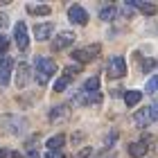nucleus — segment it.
Listing matches in <instances>:
<instances>
[{"label": "nucleus", "instance_id": "obj_25", "mask_svg": "<svg viewBox=\"0 0 158 158\" xmlns=\"http://www.w3.org/2000/svg\"><path fill=\"white\" fill-rule=\"evenodd\" d=\"M7 23H9V20H7V16H2V14H0V27H7Z\"/></svg>", "mask_w": 158, "mask_h": 158}, {"label": "nucleus", "instance_id": "obj_28", "mask_svg": "<svg viewBox=\"0 0 158 158\" xmlns=\"http://www.w3.org/2000/svg\"><path fill=\"white\" fill-rule=\"evenodd\" d=\"M9 156V152H7V149H0V158H7Z\"/></svg>", "mask_w": 158, "mask_h": 158}, {"label": "nucleus", "instance_id": "obj_27", "mask_svg": "<svg viewBox=\"0 0 158 158\" xmlns=\"http://www.w3.org/2000/svg\"><path fill=\"white\" fill-rule=\"evenodd\" d=\"M27 158H39V154H36V152L32 149V152H27Z\"/></svg>", "mask_w": 158, "mask_h": 158}, {"label": "nucleus", "instance_id": "obj_23", "mask_svg": "<svg viewBox=\"0 0 158 158\" xmlns=\"http://www.w3.org/2000/svg\"><path fill=\"white\" fill-rule=\"evenodd\" d=\"M154 66H156V61H154V59H147V61H145V73H149Z\"/></svg>", "mask_w": 158, "mask_h": 158}, {"label": "nucleus", "instance_id": "obj_4", "mask_svg": "<svg viewBox=\"0 0 158 158\" xmlns=\"http://www.w3.org/2000/svg\"><path fill=\"white\" fill-rule=\"evenodd\" d=\"M14 39H16V45L20 50H27L30 48V36H27V25L20 20V23H16V27H14Z\"/></svg>", "mask_w": 158, "mask_h": 158}, {"label": "nucleus", "instance_id": "obj_7", "mask_svg": "<svg viewBox=\"0 0 158 158\" xmlns=\"http://www.w3.org/2000/svg\"><path fill=\"white\" fill-rule=\"evenodd\" d=\"M68 18L73 20L75 25H86L88 23V11H86L84 7H79V5H73L68 9Z\"/></svg>", "mask_w": 158, "mask_h": 158}, {"label": "nucleus", "instance_id": "obj_9", "mask_svg": "<svg viewBox=\"0 0 158 158\" xmlns=\"http://www.w3.org/2000/svg\"><path fill=\"white\" fill-rule=\"evenodd\" d=\"M52 32H54V25L52 23H39V25H34V36H36L39 41H48L50 36H52Z\"/></svg>", "mask_w": 158, "mask_h": 158}, {"label": "nucleus", "instance_id": "obj_1", "mask_svg": "<svg viewBox=\"0 0 158 158\" xmlns=\"http://www.w3.org/2000/svg\"><path fill=\"white\" fill-rule=\"evenodd\" d=\"M54 73H56V63L52 59H48V56H39L36 59V81L41 86H45Z\"/></svg>", "mask_w": 158, "mask_h": 158}, {"label": "nucleus", "instance_id": "obj_2", "mask_svg": "<svg viewBox=\"0 0 158 158\" xmlns=\"http://www.w3.org/2000/svg\"><path fill=\"white\" fill-rule=\"evenodd\" d=\"M158 120V106H147V109H140L138 113L133 115V122L138 127H149L152 122Z\"/></svg>", "mask_w": 158, "mask_h": 158}, {"label": "nucleus", "instance_id": "obj_22", "mask_svg": "<svg viewBox=\"0 0 158 158\" xmlns=\"http://www.w3.org/2000/svg\"><path fill=\"white\" fill-rule=\"evenodd\" d=\"M7 48H9V36L0 34V54H5V52H7Z\"/></svg>", "mask_w": 158, "mask_h": 158}, {"label": "nucleus", "instance_id": "obj_20", "mask_svg": "<svg viewBox=\"0 0 158 158\" xmlns=\"http://www.w3.org/2000/svg\"><path fill=\"white\" fill-rule=\"evenodd\" d=\"M68 84H70V79H68V77L56 79V81H54V90H56V93H63V90L68 88Z\"/></svg>", "mask_w": 158, "mask_h": 158}, {"label": "nucleus", "instance_id": "obj_26", "mask_svg": "<svg viewBox=\"0 0 158 158\" xmlns=\"http://www.w3.org/2000/svg\"><path fill=\"white\" fill-rule=\"evenodd\" d=\"M88 156H90V149H84V152L79 154V158H88Z\"/></svg>", "mask_w": 158, "mask_h": 158}, {"label": "nucleus", "instance_id": "obj_3", "mask_svg": "<svg viewBox=\"0 0 158 158\" xmlns=\"http://www.w3.org/2000/svg\"><path fill=\"white\" fill-rule=\"evenodd\" d=\"M99 45H88V48H79V50H75L73 52V59L75 61H79V63H90L95 56L99 54Z\"/></svg>", "mask_w": 158, "mask_h": 158}, {"label": "nucleus", "instance_id": "obj_10", "mask_svg": "<svg viewBox=\"0 0 158 158\" xmlns=\"http://www.w3.org/2000/svg\"><path fill=\"white\" fill-rule=\"evenodd\" d=\"M129 5L135 7V9L142 11V14H147V16H154V14H156V5H154V2H145V0H131Z\"/></svg>", "mask_w": 158, "mask_h": 158}, {"label": "nucleus", "instance_id": "obj_18", "mask_svg": "<svg viewBox=\"0 0 158 158\" xmlns=\"http://www.w3.org/2000/svg\"><path fill=\"white\" fill-rule=\"evenodd\" d=\"M115 14H118V9H115V7H104V9H99V18L109 23V20H113V18H115Z\"/></svg>", "mask_w": 158, "mask_h": 158}, {"label": "nucleus", "instance_id": "obj_8", "mask_svg": "<svg viewBox=\"0 0 158 158\" xmlns=\"http://www.w3.org/2000/svg\"><path fill=\"white\" fill-rule=\"evenodd\" d=\"M11 68H14V61L11 59H0V86H5L9 84V79H11Z\"/></svg>", "mask_w": 158, "mask_h": 158}, {"label": "nucleus", "instance_id": "obj_16", "mask_svg": "<svg viewBox=\"0 0 158 158\" xmlns=\"http://www.w3.org/2000/svg\"><path fill=\"white\" fill-rule=\"evenodd\" d=\"M63 142H66V135H61V133H59V135H54V138H50V140H48V149H50V152H59Z\"/></svg>", "mask_w": 158, "mask_h": 158}, {"label": "nucleus", "instance_id": "obj_24", "mask_svg": "<svg viewBox=\"0 0 158 158\" xmlns=\"http://www.w3.org/2000/svg\"><path fill=\"white\" fill-rule=\"evenodd\" d=\"M45 158H63V154H61V152H48Z\"/></svg>", "mask_w": 158, "mask_h": 158}, {"label": "nucleus", "instance_id": "obj_15", "mask_svg": "<svg viewBox=\"0 0 158 158\" xmlns=\"http://www.w3.org/2000/svg\"><path fill=\"white\" fill-rule=\"evenodd\" d=\"M81 90L90 93V95H97V93H99V77H90L88 81L84 84V88H81Z\"/></svg>", "mask_w": 158, "mask_h": 158}, {"label": "nucleus", "instance_id": "obj_5", "mask_svg": "<svg viewBox=\"0 0 158 158\" xmlns=\"http://www.w3.org/2000/svg\"><path fill=\"white\" fill-rule=\"evenodd\" d=\"M73 43H75V34L73 32H61L59 36L52 39V50H54V52H61V50L70 48Z\"/></svg>", "mask_w": 158, "mask_h": 158}, {"label": "nucleus", "instance_id": "obj_6", "mask_svg": "<svg viewBox=\"0 0 158 158\" xmlns=\"http://www.w3.org/2000/svg\"><path fill=\"white\" fill-rule=\"evenodd\" d=\"M127 75V61L122 56H113L109 61V77L118 79V77H124Z\"/></svg>", "mask_w": 158, "mask_h": 158}, {"label": "nucleus", "instance_id": "obj_29", "mask_svg": "<svg viewBox=\"0 0 158 158\" xmlns=\"http://www.w3.org/2000/svg\"><path fill=\"white\" fill-rule=\"evenodd\" d=\"M109 158H111V156H109Z\"/></svg>", "mask_w": 158, "mask_h": 158}, {"label": "nucleus", "instance_id": "obj_14", "mask_svg": "<svg viewBox=\"0 0 158 158\" xmlns=\"http://www.w3.org/2000/svg\"><path fill=\"white\" fill-rule=\"evenodd\" d=\"M95 102H99V93H97V95H90V93L81 90L77 95V104H95Z\"/></svg>", "mask_w": 158, "mask_h": 158}, {"label": "nucleus", "instance_id": "obj_13", "mask_svg": "<svg viewBox=\"0 0 158 158\" xmlns=\"http://www.w3.org/2000/svg\"><path fill=\"white\" fill-rule=\"evenodd\" d=\"M140 99H142V93H140V90H127V93H124V102H127V106L140 104Z\"/></svg>", "mask_w": 158, "mask_h": 158}, {"label": "nucleus", "instance_id": "obj_11", "mask_svg": "<svg viewBox=\"0 0 158 158\" xmlns=\"http://www.w3.org/2000/svg\"><path fill=\"white\" fill-rule=\"evenodd\" d=\"M27 81H30V66H27V63H20L18 66V75H16V86L18 88H25Z\"/></svg>", "mask_w": 158, "mask_h": 158}, {"label": "nucleus", "instance_id": "obj_17", "mask_svg": "<svg viewBox=\"0 0 158 158\" xmlns=\"http://www.w3.org/2000/svg\"><path fill=\"white\" fill-rule=\"evenodd\" d=\"M27 11L34 14V16H48V14H50V7H48V5H27Z\"/></svg>", "mask_w": 158, "mask_h": 158}, {"label": "nucleus", "instance_id": "obj_12", "mask_svg": "<svg viewBox=\"0 0 158 158\" xmlns=\"http://www.w3.org/2000/svg\"><path fill=\"white\" fill-rule=\"evenodd\" d=\"M129 154H131L133 158L145 156L147 154V145H145V142H131V145H129Z\"/></svg>", "mask_w": 158, "mask_h": 158}, {"label": "nucleus", "instance_id": "obj_19", "mask_svg": "<svg viewBox=\"0 0 158 158\" xmlns=\"http://www.w3.org/2000/svg\"><path fill=\"white\" fill-rule=\"evenodd\" d=\"M63 115H68V109H66V106H56V109L50 111V120H56V118H63Z\"/></svg>", "mask_w": 158, "mask_h": 158}, {"label": "nucleus", "instance_id": "obj_21", "mask_svg": "<svg viewBox=\"0 0 158 158\" xmlns=\"http://www.w3.org/2000/svg\"><path fill=\"white\" fill-rule=\"evenodd\" d=\"M145 90H147V93H156V90H158V75H156V77H152V79L147 81Z\"/></svg>", "mask_w": 158, "mask_h": 158}]
</instances>
